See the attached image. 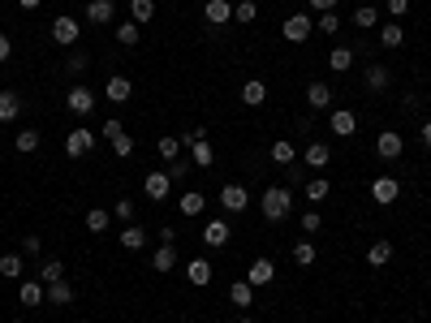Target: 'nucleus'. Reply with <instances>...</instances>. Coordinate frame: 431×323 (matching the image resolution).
<instances>
[{"instance_id":"f257e3e1","label":"nucleus","mask_w":431,"mask_h":323,"mask_svg":"<svg viewBox=\"0 0 431 323\" xmlns=\"http://www.w3.org/2000/svg\"><path fill=\"white\" fill-rule=\"evenodd\" d=\"M259 207H263V220H285L289 216V207H294V194L285 190V186H267L263 190V199H259Z\"/></svg>"},{"instance_id":"f03ea898","label":"nucleus","mask_w":431,"mask_h":323,"mask_svg":"<svg viewBox=\"0 0 431 323\" xmlns=\"http://www.w3.org/2000/svg\"><path fill=\"white\" fill-rule=\"evenodd\" d=\"M104 138L108 142H113V155L117 159H125V155H134V138L130 134H125V125L113 117V121H104Z\"/></svg>"},{"instance_id":"7ed1b4c3","label":"nucleus","mask_w":431,"mask_h":323,"mask_svg":"<svg viewBox=\"0 0 431 323\" xmlns=\"http://www.w3.org/2000/svg\"><path fill=\"white\" fill-rule=\"evenodd\" d=\"M199 237H203V246H212V250H220V246H229V237H233V229H229V220H207Z\"/></svg>"},{"instance_id":"20e7f679","label":"nucleus","mask_w":431,"mask_h":323,"mask_svg":"<svg viewBox=\"0 0 431 323\" xmlns=\"http://www.w3.org/2000/svg\"><path fill=\"white\" fill-rule=\"evenodd\" d=\"M285 39H289V43H307L311 39V30H315V22L307 18V13H294V18H285Z\"/></svg>"},{"instance_id":"39448f33","label":"nucleus","mask_w":431,"mask_h":323,"mask_svg":"<svg viewBox=\"0 0 431 323\" xmlns=\"http://www.w3.org/2000/svg\"><path fill=\"white\" fill-rule=\"evenodd\" d=\"M65 151L78 159V155H91L95 151V134H91V129H82V125H78V129H69V134H65Z\"/></svg>"},{"instance_id":"423d86ee","label":"nucleus","mask_w":431,"mask_h":323,"mask_svg":"<svg viewBox=\"0 0 431 323\" xmlns=\"http://www.w3.org/2000/svg\"><path fill=\"white\" fill-rule=\"evenodd\" d=\"M332 134L337 138H354L358 134V117H354V108H332Z\"/></svg>"},{"instance_id":"0eeeda50","label":"nucleus","mask_w":431,"mask_h":323,"mask_svg":"<svg viewBox=\"0 0 431 323\" xmlns=\"http://www.w3.org/2000/svg\"><path fill=\"white\" fill-rule=\"evenodd\" d=\"M397 194H401V181H397V177H375V181H371V199H375L379 207L397 203Z\"/></svg>"},{"instance_id":"6e6552de","label":"nucleus","mask_w":431,"mask_h":323,"mask_svg":"<svg viewBox=\"0 0 431 323\" xmlns=\"http://www.w3.org/2000/svg\"><path fill=\"white\" fill-rule=\"evenodd\" d=\"M65 108L74 112V117H87V112L95 108V91H87L82 82H78V87H74V91L65 95Z\"/></svg>"},{"instance_id":"1a4fd4ad","label":"nucleus","mask_w":431,"mask_h":323,"mask_svg":"<svg viewBox=\"0 0 431 323\" xmlns=\"http://www.w3.org/2000/svg\"><path fill=\"white\" fill-rule=\"evenodd\" d=\"M220 207H225V212H246V207H250V194L237 186V181H229L225 190H220Z\"/></svg>"},{"instance_id":"9d476101","label":"nucleus","mask_w":431,"mask_h":323,"mask_svg":"<svg viewBox=\"0 0 431 323\" xmlns=\"http://www.w3.org/2000/svg\"><path fill=\"white\" fill-rule=\"evenodd\" d=\"M52 39L60 47H74L78 43V18H69V13H60V18L52 22Z\"/></svg>"},{"instance_id":"9b49d317","label":"nucleus","mask_w":431,"mask_h":323,"mask_svg":"<svg viewBox=\"0 0 431 323\" xmlns=\"http://www.w3.org/2000/svg\"><path fill=\"white\" fill-rule=\"evenodd\" d=\"M142 190H147V199H151V203H164V199H168V190H173V181H168V172H147Z\"/></svg>"},{"instance_id":"f8f14e48","label":"nucleus","mask_w":431,"mask_h":323,"mask_svg":"<svg viewBox=\"0 0 431 323\" xmlns=\"http://www.w3.org/2000/svg\"><path fill=\"white\" fill-rule=\"evenodd\" d=\"M254 289H263V285H272L276 280V263H272V258H254V263H250V276H246Z\"/></svg>"},{"instance_id":"ddd939ff","label":"nucleus","mask_w":431,"mask_h":323,"mask_svg":"<svg viewBox=\"0 0 431 323\" xmlns=\"http://www.w3.org/2000/svg\"><path fill=\"white\" fill-rule=\"evenodd\" d=\"M104 95L113 104H125L134 95V87H130V78H121V74H108V82H104Z\"/></svg>"},{"instance_id":"4468645a","label":"nucleus","mask_w":431,"mask_h":323,"mask_svg":"<svg viewBox=\"0 0 431 323\" xmlns=\"http://www.w3.org/2000/svg\"><path fill=\"white\" fill-rule=\"evenodd\" d=\"M375 151L384 155V159H397V155L406 151V142H401V134H397V129H384V134L375 138Z\"/></svg>"},{"instance_id":"2eb2a0df","label":"nucleus","mask_w":431,"mask_h":323,"mask_svg":"<svg viewBox=\"0 0 431 323\" xmlns=\"http://www.w3.org/2000/svg\"><path fill=\"white\" fill-rule=\"evenodd\" d=\"M43 302H47V306H69V302H74V285H69V280L43 285Z\"/></svg>"},{"instance_id":"dca6fc26","label":"nucleus","mask_w":431,"mask_h":323,"mask_svg":"<svg viewBox=\"0 0 431 323\" xmlns=\"http://www.w3.org/2000/svg\"><path fill=\"white\" fill-rule=\"evenodd\" d=\"M203 13H207V22H212V26H229L233 22V5H229V0H207Z\"/></svg>"},{"instance_id":"f3484780","label":"nucleus","mask_w":431,"mask_h":323,"mask_svg":"<svg viewBox=\"0 0 431 323\" xmlns=\"http://www.w3.org/2000/svg\"><path fill=\"white\" fill-rule=\"evenodd\" d=\"M229 302L237 306V311H250V306H254V285L250 280H233L229 285Z\"/></svg>"},{"instance_id":"a211bd4d","label":"nucleus","mask_w":431,"mask_h":323,"mask_svg":"<svg viewBox=\"0 0 431 323\" xmlns=\"http://www.w3.org/2000/svg\"><path fill=\"white\" fill-rule=\"evenodd\" d=\"M393 87V74H388V65H366V91H388Z\"/></svg>"},{"instance_id":"6ab92c4d","label":"nucleus","mask_w":431,"mask_h":323,"mask_svg":"<svg viewBox=\"0 0 431 323\" xmlns=\"http://www.w3.org/2000/svg\"><path fill=\"white\" fill-rule=\"evenodd\" d=\"M186 280L190 285H212V263H207V258H190V263H186Z\"/></svg>"},{"instance_id":"aec40b11","label":"nucleus","mask_w":431,"mask_h":323,"mask_svg":"<svg viewBox=\"0 0 431 323\" xmlns=\"http://www.w3.org/2000/svg\"><path fill=\"white\" fill-rule=\"evenodd\" d=\"M307 104H311L315 112L332 108V87H328V82H311V87H307Z\"/></svg>"},{"instance_id":"412c9836","label":"nucleus","mask_w":431,"mask_h":323,"mask_svg":"<svg viewBox=\"0 0 431 323\" xmlns=\"http://www.w3.org/2000/svg\"><path fill=\"white\" fill-rule=\"evenodd\" d=\"M18 112H22V95L18 91H0V121H18Z\"/></svg>"},{"instance_id":"4be33fe9","label":"nucleus","mask_w":431,"mask_h":323,"mask_svg":"<svg viewBox=\"0 0 431 323\" xmlns=\"http://www.w3.org/2000/svg\"><path fill=\"white\" fill-rule=\"evenodd\" d=\"M113 0H91V5H87V22H95V26H108V22H113Z\"/></svg>"},{"instance_id":"5701e85b","label":"nucleus","mask_w":431,"mask_h":323,"mask_svg":"<svg viewBox=\"0 0 431 323\" xmlns=\"http://www.w3.org/2000/svg\"><path fill=\"white\" fill-rule=\"evenodd\" d=\"M151 267L159 271V276H164V271H173V267H177V246H168V241H164V246L151 254Z\"/></svg>"},{"instance_id":"b1692460","label":"nucleus","mask_w":431,"mask_h":323,"mask_svg":"<svg viewBox=\"0 0 431 323\" xmlns=\"http://www.w3.org/2000/svg\"><path fill=\"white\" fill-rule=\"evenodd\" d=\"M328 159H332V147H328V142H311V147L302 151V164H311V168H324Z\"/></svg>"},{"instance_id":"393cba45","label":"nucleus","mask_w":431,"mask_h":323,"mask_svg":"<svg viewBox=\"0 0 431 323\" xmlns=\"http://www.w3.org/2000/svg\"><path fill=\"white\" fill-rule=\"evenodd\" d=\"M18 302H22V306H43V280H22Z\"/></svg>"},{"instance_id":"a878e982","label":"nucleus","mask_w":431,"mask_h":323,"mask_svg":"<svg viewBox=\"0 0 431 323\" xmlns=\"http://www.w3.org/2000/svg\"><path fill=\"white\" fill-rule=\"evenodd\" d=\"M263 100H267V87L259 82V78H250V82L242 87V104H246V108H259Z\"/></svg>"},{"instance_id":"bb28decb","label":"nucleus","mask_w":431,"mask_h":323,"mask_svg":"<svg viewBox=\"0 0 431 323\" xmlns=\"http://www.w3.org/2000/svg\"><path fill=\"white\" fill-rule=\"evenodd\" d=\"M0 276L5 280H22V254H0Z\"/></svg>"},{"instance_id":"cd10ccee","label":"nucleus","mask_w":431,"mask_h":323,"mask_svg":"<svg viewBox=\"0 0 431 323\" xmlns=\"http://www.w3.org/2000/svg\"><path fill=\"white\" fill-rule=\"evenodd\" d=\"M39 280H43V285H56V280H65V263H60V258H47V263L39 267Z\"/></svg>"},{"instance_id":"c85d7f7f","label":"nucleus","mask_w":431,"mask_h":323,"mask_svg":"<svg viewBox=\"0 0 431 323\" xmlns=\"http://www.w3.org/2000/svg\"><path fill=\"white\" fill-rule=\"evenodd\" d=\"M254 18H259V5H254V0H237V5H233V22L250 26Z\"/></svg>"},{"instance_id":"c756f323","label":"nucleus","mask_w":431,"mask_h":323,"mask_svg":"<svg viewBox=\"0 0 431 323\" xmlns=\"http://www.w3.org/2000/svg\"><path fill=\"white\" fill-rule=\"evenodd\" d=\"M121 246H125V250H142V246H147V233H142L138 224H125V233H121Z\"/></svg>"},{"instance_id":"7c9ffc66","label":"nucleus","mask_w":431,"mask_h":323,"mask_svg":"<svg viewBox=\"0 0 431 323\" xmlns=\"http://www.w3.org/2000/svg\"><path fill=\"white\" fill-rule=\"evenodd\" d=\"M388 258H393V241H375V246L366 250V263H371V267H384Z\"/></svg>"},{"instance_id":"2f4dec72","label":"nucleus","mask_w":431,"mask_h":323,"mask_svg":"<svg viewBox=\"0 0 431 323\" xmlns=\"http://www.w3.org/2000/svg\"><path fill=\"white\" fill-rule=\"evenodd\" d=\"M130 13H134L138 26H147V22L155 18V0H130Z\"/></svg>"},{"instance_id":"473e14b6","label":"nucleus","mask_w":431,"mask_h":323,"mask_svg":"<svg viewBox=\"0 0 431 323\" xmlns=\"http://www.w3.org/2000/svg\"><path fill=\"white\" fill-rule=\"evenodd\" d=\"M203 207H207V199H203L199 190H186V194H181V216H199Z\"/></svg>"},{"instance_id":"72a5a7b5","label":"nucleus","mask_w":431,"mask_h":323,"mask_svg":"<svg viewBox=\"0 0 431 323\" xmlns=\"http://www.w3.org/2000/svg\"><path fill=\"white\" fill-rule=\"evenodd\" d=\"M379 43L384 47H401L406 43V30L397 26V22H388V26H379Z\"/></svg>"},{"instance_id":"f704fd0d","label":"nucleus","mask_w":431,"mask_h":323,"mask_svg":"<svg viewBox=\"0 0 431 323\" xmlns=\"http://www.w3.org/2000/svg\"><path fill=\"white\" fill-rule=\"evenodd\" d=\"M328 190H332V186H328V177H311V181H307V199L319 207V203L328 199Z\"/></svg>"},{"instance_id":"c9c22d12","label":"nucleus","mask_w":431,"mask_h":323,"mask_svg":"<svg viewBox=\"0 0 431 323\" xmlns=\"http://www.w3.org/2000/svg\"><path fill=\"white\" fill-rule=\"evenodd\" d=\"M138 39H142V30H138V22H134V18L117 26V43H125V47H134Z\"/></svg>"},{"instance_id":"e433bc0d","label":"nucleus","mask_w":431,"mask_h":323,"mask_svg":"<svg viewBox=\"0 0 431 323\" xmlns=\"http://www.w3.org/2000/svg\"><path fill=\"white\" fill-rule=\"evenodd\" d=\"M328 65H332L337 74H345L349 65H354V52H349V47H332V52H328Z\"/></svg>"},{"instance_id":"4c0bfd02","label":"nucleus","mask_w":431,"mask_h":323,"mask_svg":"<svg viewBox=\"0 0 431 323\" xmlns=\"http://www.w3.org/2000/svg\"><path fill=\"white\" fill-rule=\"evenodd\" d=\"M155 151H159V155H164V159H177V155H181L186 147H181V138H173V134H164V138H159V142H155Z\"/></svg>"},{"instance_id":"58836bf2","label":"nucleus","mask_w":431,"mask_h":323,"mask_svg":"<svg viewBox=\"0 0 431 323\" xmlns=\"http://www.w3.org/2000/svg\"><path fill=\"white\" fill-rule=\"evenodd\" d=\"M272 159H276V164H294V159H298V151H294V142H289V138H280V142H272Z\"/></svg>"},{"instance_id":"ea45409f","label":"nucleus","mask_w":431,"mask_h":323,"mask_svg":"<svg viewBox=\"0 0 431 323\" xmlns=\"http://www.w3.org/2000/svg\"><path fill=\"white\" fill-rule=\"evenodd\" d=\"M190 155H195V164H199V168H207V164L216 159V151H212V142H207V138L195 142V147H190Z\"/></svg>"},{"instance_id":"a19ab883","label":"nucleus","mask_w":431,"mask_h":323,"mask_svg":"<svg viewBox=\"0 0 431 323\" xmlns=\"http://www.w3.org/2000/svg\"><path fill=\"white\" fill-rule=\"evenodd\" d=\"M18 151H22V155L39 151V129H22V134H18Z\"/></svg>"},{"instance_id":"79ce46f5","label":"nucleus","mask_w":431,"mask_h":323,"mask_svg":"<svg viewBox=\"0 0 431 323\" xmlns=\"http://www.w3.org/2000/svg\"><path fill=\"white\" fill-rule=\"evenodd\" d=\"M108 224H113V216L100 212V207H95V212H87V229H91V233H104Z\"/></svg>"},{"instance_id":"37998d69","label":"nucleus","mask_w":431,"mask_h":323,"mask_svg":"<svg viewBox=\"0 0 431 323\" xmlns=\"http://www.w3.org/2000/svg\"><path fill=\"white\" fill-rule=\"evenodd\" d=\"M294 263L298 267H311L315 263V246H311V241H298V246H294Z\"/></svg>"},{"instance_id":"c03bdc74","label":"nucleus","mask_w":431,"mask_h":323,"mask_svg":"<svg viewBox=\"0 0 431 323\" xmlns=\"http://www.w3.org/2000/svg\"><path fill=\"white\" fill-rule=\"evenodd\" d=\"M375 22H379V13H375L371 5H358V9H354V26H375Z\"/></svg>"},{"instance_id":"a18cd8bd","label":"nucleus","mask_w":431,"mask_h":323,"mask_svg":"<svg viewBox=\"0 0 431 323\" xmlns=\"http://www.w3.org/2000/svg\"><path fill=\"white\" fill-rule=\"evenodd\" d=\"M195 168V164H186V155H177V159H168V181H181V177Z\"/></svg>"},{"instance_id":"49530a36","label":"nucleus","mask_w":431,"mask_h":323,"mask_svg":"<svg viewBox=\"0 0 431 323\" xmlns=\"http://www.w3.org/2000/svg\"><path fill=\"white\" fill-rule=\"evenodd\" d=\"M337 30H341L337 13H319V35H337Z\"/></svg>"},{"instance_id":"de8ad7c7","label":"nucleus","mask_w":431,"mask_h":323,"mask_svg":"<svg viewBox=\"0 0 431 323\" xmlns=\"http://www.w3.org/2000/svg\"><path fill=\"white\" fill-rule=\"evenodd\" d=\"M87 65H91V60H87V52H74V56L65 60V69H69V74H82Z\"/></svg>"},{"instance_id":"09e8293b","label":"nucleus","mask_w":431,"mask_h":323,"mask_svg":"<svg viewBox=\"0 0 431 323\" xmlns=\"http://www.w3.org/2000/svg\"><path fill=\"white\" fill-rule=\"evenodd\" d=\"M22 254H43V241H39L35 233H26V237H22Z\"/></svg>"},{"instance_id":"8fccbe9b","label":"nucleus","mask_w":431,"mask_h":323,"mask_svg":"<svg viewBox=\"0 0 431 323\" xmlns=\"http://www.w3.org/2000/svg\"><path fill=\"white\" fill-rule=\"evenodd\" d=\"M207 138V129L199 125V129H186V134H181V147H195V142H203Z\"/></svg>"},{"instance_id":"3c124183","label":"nucleus","mask_w":431,"mask_h":323,"mask_svg":"<svg viewBox=\"0 0 431 323\" xmlns=\"http://www.w3.org/2000/svg\"><path fill=\"white\" fill-rule=\"evenodd\" d=\"M113 212H117V220H125V224H130V220H134V203H130V199H121V203L113 207Z\"/></svg>"},{"instance_id":"603ef678","label":"nucleus","mask_w":431,"mask_h":323,"mask_svg":"<svg viewBox=\"0 0 431 323\" xmlns=\"http://www.w3.org/2000/svg\"><path fill=\"white\" fill-rule=\"evenodd\" d=\"M302 233H319V212H307V216H302Z\"/></svg>"},{"instance_id":"864d4df0","label":"nucleus","mask_w":431,"mask_h":323,"mask_svg":"<svg viewBox=\"0 0 431 323\" xmlns=\"http://www.w3.org/2000/svg\"><path fill=\"white\" fill-rule=\"evenodd\" d=\"M388 13H393V18H406V13H410V0H388Z\"/></svg>"},{"instance_id":"5fc2aeb1","label":"nucleus","mask_w":431,"mask_h":323,"mask_svg":"<svg viewBox=\"0 0 431 323\" xmlns=\"http://www.w3.org/2000/svg\"><path fill=\"white\" fill-rule=\"evenodd\" d=\"M9 56H13V39L5 35V30H0V65H5Z\"/></svg>"},{"instance_id":"6e6d98bb","label":"nucleus","mask_w":431,"mask_h":323,"mask_svg":"<svg viewBox=\"0 0 431 323\" xmlns=\"http://www.w3.org/2000/svg\"><path fill=\"white\" fill-rule=\"evenodd\" d=\"M307 5H311L315 13H332V9H337V0H307Z\"/></svg>"},{"instance_id":"4d7b16f0","label":"nucleus","mask_w":431,"mask_h":323,"mask_svg":"<svg viewBox=\"0 0 431 323\" xmlns=\"http://www.w3.org/2000/svg\"><path fill=\"white\" fill-rule=\"evenodd\" d=\"M423 147H431V121H423Z\"/></svg>"},{"instance_id":"13d9d810","label":"nucleus","mask_w":431,"mask_h":323,"mask_svg":"<svg viewBox=\"0 0 431 323\" xmlns=\"http://www.w3.org/2000/svg\"><path fill=\"white\" fill-rule=\"evenodd\" d=\"M18 5H22V9H39V0H18Z\"/></svg>"},{"instance_id":"bf43d9fd","label":"nucleus","mask_w":431,"mask_h":323,"mask_svg":"<svg viewBox=\"0 0 431 323\" xmlns=\"http://www.w3.org/2000/svg\"><path fill=\"white\" fill-rule=\"evenodd\" d=\"M242 323H254V319H242Z\"/></svg>"}]
</instances>
